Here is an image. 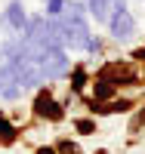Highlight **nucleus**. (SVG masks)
I'll use <instances>...</instances> for the list:
<instances>
[{
    "mask_svg": "<svg viewBox=\"0 0 145 154\" xmlns=\"http://www.w3.org/2000/svg\"><path fill=\"white\" fill-rule=\"evenodd\" d=\"M56 28H59V37H62V46H71V49H99V43H93V37H90L84 12H65V19L56 22Z\"/></svg>",
    "mask_w": 145,
    "mask_h": 154,
    "instance_id": "obj_1",
    "label": "nucleus"
},
{
    "mask_svg": "<svg viewBox=\"0 0 145 154\" xmlns=\"http://www.w3.org/2000/svg\"><path fill=\"white\" fill-rule=\"evenodd\" d=\"M25 49H28V46H25ZM34 59H37V65H40L43 77H62L65 71H68V56H65L62 46H46Z\"/></svg>",
    "mask_w": 145,
    "mask_h": 154,
    "instance_id": "obj_2",
    "label": "nucleus"
},
{
    "mask_svg": "<svg viewBox=\"0 0 145 154\" xmlns=\"http://www.w3.org/2000/svg\"><path fill=\"white\" fill-rule=\"evenodd\" d=\"M108 25H111L114 40H130V34H133V28H136V22H133V16H130L127 9H117Z\"/></svg>",
    "mask_w": 145,
    "mask_h": 154,
    "instance_id": "obj_3",
    "label": "nucleus"
},
{
    "mask_svg": "<svg viewBox=\"0 0 145 154\" xmlns=\"http://www.w3.org/2000/svg\"><path fill=\"white\" fill-rule=\"evenodd\" d=\"M3 22L9 25L16 34H25V28H28V16H25V6H22V0H12V3L6 6L3 12Z\"/></svg>",
    "mask_w": 145,
    "mask_h": 154,
    "instance_id": "obj_4",
    "label": "nucleus"
},
{
    "mask_svg": "<svg viewBox=\"0 0 145 154\" xmlns=\"http://www.w3.org/2000/svg\"><path fill=\"white\" fill-rule=\"evenodd\" d=\"M117 9H127L124 0H90V12H93L96 22H111Z\"/></svg>",
    "mask_w": 145,
    "mask_h": 154,
    "instance_id": "obj_5",
    "label": "nucleus"
},
{
    "mask_svg": "<svg viewBox=\"0 0 145 154\" xmlns=\"http://www.w3.org/2000/svg\"><path fill=\"white\" fill-rule=\"evenodd\" d=\"M34 111H37V117H49V120H59L62 117V108H59V102L52 99L49 93H40L34 102Z\"/></svg>",
    "mask_w": 145,
    "mask_h": 154,
    "instance_id": "obj_6",
    "label": "nucleus"
},
{
    "mask_svg": "<svg viewBox=\"0 0 145 154\" xmlns=\"http://www.w3.org/2000/svg\"><path fill=\"white\" fill-rule=\"evenodd\" d=\"M102 80H108V83H114V86H117L121 80L133 83V80H136V74L130 71V68H121V65H108V68L102 71Z\"/></svg>",
    "mask_w": 145,
    "mask_h": 154,
    "instance_id": "obj_7",
    "label": "nucleus"
},
{
    "mask_svg": "<svg viewBox=\"0 0 145 154\" xmlns=\"http://www.w3.org/2000/svg\"><path fill=\"white\" fill-rule=\"evenodd\" d=\"M111 93H114V83H108V80H102V77H99V80H96V89H93L96 102H105Z\"/></svg>",
    "mask_w": 145,
    "mask_h": 154,
    "instance_id": "obj_8",
    "label": "nucleus"
},
{
    "mask_svg": "<svg viewBox=\"0 0 145 154\" xmlns=\"http://www.w3.org/2000/svg\"><path fill=\"white\" fill-rule=\"evenodd\" d=\"M0 139H3V142H12V139H16V130H12V123H9V120H3V117H0Z\"/></svg>",
    "mask_w": 145,
    "mask_h": 154,
    "instance_id": "obj_9",
    "label": "nucleus"
},
{
    "mask_svg": "<svg viewBox=\"0 0 145 154\" xmlns=\"http://www.w3.org/2000/svg\"><path fill=\"white\" fill-rule=\"evenodd\" d=\"M127 108H130V102H111V105H102L99 111H108L111 114V111H127Z\"/></svg>",
    "mask_w": 145,
    "mask_h": 154,
    "instance_id": "obj_10",
    "label": "nucleus"
},
{
    "mask_svg": "<svg viewBox=\"0 0 145 154\" xmlns=\"http://www.w3.org/2000/svg\"><path fill=\"white\" fill-rule=\"evenodd\" d=\"M62 6H65L62 0H49V9H46V12H49V16H59V12H62Z\"/></svg>",
    "mask_w": 145,
    "mask_h": 154,
    "instance_id": "obj_11",
    "label": "nucleus"
},
{
    "mask_svg": "<svg viewBox=\"0 0 145 154\" xmlns=\"http://www.w3.org/2000/svg\"><path fill=\"white\" fill-rule=\"evenodd\" d=\"M77 130H80V133H93V123H90V120H80V123H77Z\"/></svg>",
    "mask_w": 145,
    "mask_h": 154,
    "instance_id": "obj_12",
    "label": "nucleus"
},
{
    "mask_svg": "<svg viewBox=\"0 0 145 154\" xmlns=\"http://www.w3.org/2000/svg\"><path fill=\"white\" fill-rule=\"evenodd\" d=\"M84 86V71H74V89Z\"/></svg>",
    "mask_w": 145,
    "mask_h": 154,
    "instance_id": "obj_13",
    "label": "nucleus"
},
{
    "mask_svg": "<svg viewBox=\"0 0 145 154\" xmlns=\"http://www.w3.org/2000/svg\"><path fill=\"white\" fill-rule=\"evenodd\" d=\"M62 151H65V154H77V148H74L71 142H62Z\"/></svg>",
    "mask_w": 145,
    "mask_h": 154,
    "instance_id": "obj_14",
    "label": "nucleus"
},
{
    "mask_svg": "<svg viewBox=\"0 0 145 154\" xmlns=\"http://www.w3.org/2000/svg\"><path fill=\"white\" fill-rule=\"evenodd\" d=\"M139 123H145V108H142V111L136 114V120H133V130H136V126H139Z\"/></svg>",
    "mask_w": 145,
    "mask_h": 154,
    "instance_id": "obj_15",
    "label": "nucleus"
},
{
    "mask_svg": "<svg viewBox=\"0 0 145 154\" xmlns=\"http://www.w3.org/2000/svg\"><path fill=\"white\" fill-rule=\"evenodd\" d=\"M37 154H56V151H52V148H40V151H37Z\"/></svg>",
    "mask_w": 145,
    "mask_h": 154,
    "instance_id": "obj_16",
    "label": "nucleus"
}]
</instances>
